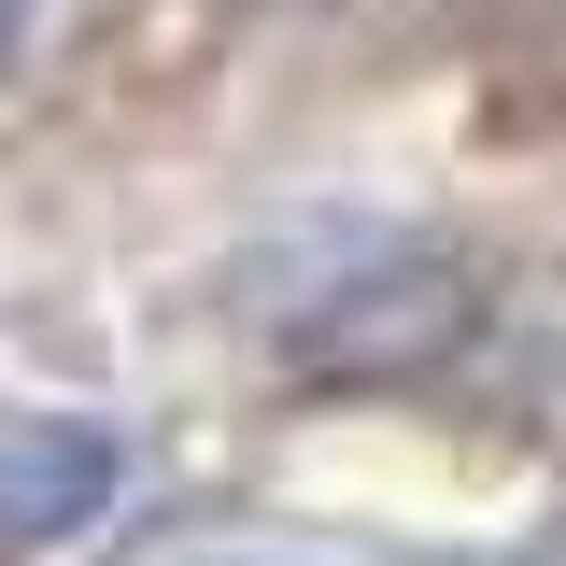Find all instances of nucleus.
<instances>
[{
	"label": "nucleus",
	"mask_w": 566,
	"mask_h": 566,
	"mask_svg": "<svg viewBox=\"0 0 566 566\" xmlns=\"http://www.w3.org/2000/svg\"><path fill=\"white\" fill-rule=\"evenodd\" d=\"M128 495V439L85 411H0V538H71Z\"/></svg>",
	"instance_id": "nucleus-1"
}]
</instances>
